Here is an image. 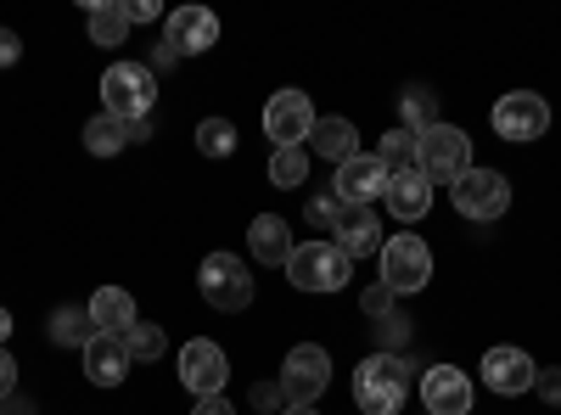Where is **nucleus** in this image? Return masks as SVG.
Listing matches in <instances>:
<instances>
[{"instance_id": "1", "label": "nucleus", "mask_w": 561, "mask_h": 415, "mask_svg": "<svg viewBox=\"0 0 561 415\" xmlns=\"http://www.w3.org/2000/svg\"><path fill=\"white\" fill-rule=\"evenodd\" d=\"M404 399H410V359H399V354L359 359V371H354V404L365 415H399Z\"/></svg>"}, {"instance_id": "2", "label": "nucleus", "mask_w": 561, "mask_h": 415, "mask_svg": "<svg viewBox=\"0 0 561 415\" xmlns=\"http://www.w3.org/2000/svg\"><path fill=\"white\" fill-rule=\"evenodd\" d=\"M348 275H354V258L337 242H325V237L293 247V258H287V281L298 292H343Z\"/></svg>"}, {"instance_id": "3", "label": "nucleus", "mask_w": 561, "mask_h": 415, "mask_svg": "<svg viewBox=\"0 0 561 415\" xmlns=\"http://www.w3.org/2000/svg\"><path fill=\"white\" fill-rule=\"evenodd\" d=\"M152 102H158V79L147 62H113L102 73V113L135 124V118H152Z\"/></svg>"}, {"instance_id": "4", "label": "nucleus", "mask_w": 561, "mask_h": 415, "mask_svg": "<svg viewBox=\"0 0 561 415\" xmlns=\"http://www.w3.org/2000/svg\"><path fill=\"white\" fill-rule=\"evenodd\" d=\"M197 292L219 314H242L253 303V269L237 253H208L203 269H197Z\"/></svg>"}, {"instance_id": "5", "label": "nucleus", "mask_w": 561, "mask_h": 415, "mask_svg": "<svg viewBox=\"0 0 561 415\" xmlns=\"http://www.w3.org/2000/svg\"><path fill=\"white\" fill-rule=\"evenodd\" d=\"M382 287L399 298V292H421L433 281V247L415 237V230H399V237L382 242Z\"/></svg>"}, {"instance_id": "6", "label": "nucleus", "mask_w": 561, "mask_h": 415, "mask_svg": "<svg viewBox=\"0 0 561 415\" xmlns=\"http://www.w3.org/2000/svg\"><path fill=\"white\" fill-rule=\"evenodd\" d=\"M415 152H421V174H427V186H455V180L472 169V141H466V129L455 124H433L427 135H415Z\"/></svg>"}, {"instance_id": "7", "label": "nucleus", "mask_w": 561, "mask_h": 415, "mask_svg": "<svg viewBox=\"0 0 561 415\" xmlns=\"http://www.w3.org/2000/svg\"><path fill=\"white\" fill-rule=\"evenodd\" d=\"M455 208L472 219V224H494V219H505V208H511V180L500 174V169H466L460 180H455Z\"/></svg>"}, {"instance_id": "8", "label": "nucleus", "mask_w": 561, "mask_h": 415, "mask_svg": "<svg viewBox=\"0 0 561 415\" xmlns=\"http://www.w3.org/2000/svg\"><path fill=\"white\" fill-rule=\"evenodd\" d=\"M550 129V102L539 90H505L494 102V135L500 141H539Z\"/></svg>"}, {"instance_id": "9", "label": "nucleus", "mask_w": 561, "mask_h": 415, "mask_svg": "<svg viewBox=\"0 0 561 415\" xmlns=\"http://www.w3.org/2000/svg\"><path fill=\"white\" fill-rule=\"evenodd\" d=\"M180 382L185 393H197V399H219L225 382H230V359L214 337H192L180 348Z\"/></svg>"}, {"instance_id": "10", "label": "nucleus", "mask_w": 561, "mask_h": 415, "mask_svg": "<svg viewBox=\"0 0 561 415\" xmlns=\"http://www.w3.org/2000/svg\"><path fill=\"white\" fill-rule=\"evenodd\" d=\"M325 382H332V354H325L320 343H298L287 354V365H280V393H287L293 404H314L325 393Z\"/></svg>"}, {"instance_id": "11", "label": "nucleus", "mask_w": 561, "mask_h": 415, "mask_svg": "<svg viewBox=\"0 0 561 415\" xmlns=\"http://www.w3.org/2000/svg\"><path fill=\"white\" fill-rule=\"evenodd\" d=\"M309 129H314V102L304 90H275L264 102V135L275 147H304Z\"/></svg>"}, {"instance_id": "12", "label": "nucleus", "mask_w": 561, "mask_h": 415, "mask_svg": "<svg viewBox=\"0 0 561 415\" xmlns=\"http://www.w3.org/2000/svg\"><path fill=\"white\" fill-rule=\"evenodd\" d=\"M219 39V18L208 7H174L163 18V51L169 57H203Z\"/></svg>"}, {"instance_id": "13", "label": "nucleus", "mask_w": 561, "mask_h": 415, "mask_svg": "<svg viewBox=\"0 0 561 415\" xmlns=\"http://www.w3.org/2000/svg\"><path fill=\"white\" fill-rule=\"evenodd\" d=\"M421 404H427V415H472V377L460 365H433L421 377Z\"/></svg>"}, {"instance_id": "14", "label": "nucleus", "mask_w": 561, "mask_h": 415, "mask_svg": "<svg viewBox=\"0 0 561 415\" xmlns=\"http://www.w3.org/2000/svg\"><path fill=\"white\" fill-rule=\"evenodd\" d=\"M332 192L343 197V208H370V203L388 192V169L377 163V152H359V158H348V163L337 169Z\"/></svg>"}, {"instance_id": "15", "label": "nucleus", "mask_w": 561, "mask_h": 415, "mask_svg": "<svg viewBox=\"0 0 561 415\" xmlns=\"http://www.w3.org/2000/svg\"><path fill=\"white\" fill-rule=\"evenodd\" d=\"M534 377H539V365H534L523 348L500 343V348H489V354H483V382H489L494 393H528V388H534Z\"/></svg>"}, {"instance_id": "16", "label": "nucleus", "mask_w": 561, "mask_h": 415, "mask_svg": "<svg viewBox=\"0 0 561 415\" xmlns=\"http://www.w3.org/2000/svg\"><path fill=\"white\" fill-rule=\"evenodd\" d=\"M332 242H337L348 258L382 253V219H377V208H343L337 224H332Z\"/></svg>"}, {"instance_id": "17", "label": "nucleus", "mask_w": 561, "mask_h": 415, "mask_svg": "<svg viewBox=\"0 0 561 415\" xmlns=\"http://www.w3.org/2000/svg\"><path fill=\"white\" fill-rule=\"evenodd\" d=\"M382 203H388V214H393L399 224L427 219V208H433V186H427V174H421V169H410V174H388Z\"/></svg>"}, {"instance_id": "18", "label": "nucleus", "mask_w": 561, "mask_h": 415, "mask_svg": "<svg viewBox=\"0 0 561 415\" xmlns=\"http://www.w3.org/2000/svg\"><path fill=\"white\" fill-rule=\"evenodd\" d=\"M129 365H135V359H129L124 337H102V332H96V337L84 343V377L96 382V388H118V382L129 377Z\"/></svg>"}, {"instance_id": "19", "label": "nucleus", "mask_w": 561, "mask_h": 415, "mask_svg": "<svg viewBox=\"0 0 561 415\" xmlns=\"http://www.w3.org/2000/svg\"><path fill=\"white\" fill-rule=\"evenodd\" d=\"M84 314H90V326H96L102 337H124L129 326H135V298L124 292V287H96V298L84 303Z\"/></svg>"}, {"instance_id": "20", "label": "nucleus", "mask_w": 561, "mask_h": 415, "mask_svg": "<svg viewBox=\"0 0 561 415\" xmlns=\"http://www.w3.org/2000/svg\"><path fill=\"white\" fill-rule=\"evenodd\" d=\"M309 152L343 169L348 158H359V129H354L348 118H314V129H309Z\"/></svg>"}, {"instance_id": "21", "label": "nucleus", "mask_w": 561, "mask_h": 415, "mask_svg": "<svg viewBox=\"0 0 561 415\" xmlns=\"http://www.w3.org/2000/svg\"><path fill=\"white\" fill-rule=\"evenodd\" d=\"M248 247H253V258L259 264H280L287 269V258H293V230H287V219L280 214H259L253 224H248Z\"/></svg>"}, {"instance_id": "22", "label": "nucleus", "mask_w": 561, "mask_h": 415, "mask_svg": "<svg viewBox=\"0 0 561 415\" xmlns=\"http://www.w3.org/2000/svg\"><path fill=\"white\" fill-rule=\"evenodd\" d=\"M399 129H410V135H427L433 124H438V90H427V84H410L404 96H399Z\"/></svg>"}, {"instance_id": "23", "label": "nucleus", "mask_w": 561, "mask_h": 415, "mask_svg": "<svg viewBox=\"0 0 561 415\" xmlns=\"http://www.w3.org/2000/svg\"><path fill=\"white\" fill-rule=\"evenodd\" d=\"M129 147V124L113 118V113H96L84 124V152H96V158H118Z\"/></svg>"}, {"instance_id": "24", "label": "nucleus", "mask_w": 561, "mask_h": 415, "mask_svg": "<svg viewBox=\"0 0 561 415\" xmlns=\"http://www.w3.org/2000/svg\"><path fill=\"white\" fill-rule=\"evenodd\" d=\"M377 163H382L388 174H410V169H421L415 135H410V129H388L382 141H377Z\"/></svg>"}, {"instance_id": "25", "label": "nucleus", "mask_w": 561, "mask_h": 415, "mask_svg": "<svg viewBox=\"0 0 561 415\" xmlns=\"http://www.w3.org/2000/svg\"><path fill=\"white\" fill-rule=\"evenodd\" d=\"M90 337H96V326H90V314H84V309L62 303V309L51 314V343H57V348H79V354H84Z\"/></svg>"}, {"instance_id": "26", "label": "nucleus", "mask_w": 561, "mask_h": 415, "mask_svg": "<svg viewBox=\"0 0 561 415\" xmlns=\"http://www.w3.org/2000/svg\"><path fill=\"white\" fill-rule=\"evenodd\" d=\"M304 174H309V152L304 147H275L270 152V186L293 192V186H304Z\"/></svg>"}, {"instance_id": "27", "label": "nucleus", "mask_w": 561, "mask_h": 415, "mask_svg": "<svg viewBox=\"0 0 561 415\" xmlns=\"http://www.w3.org/2000/svg\"><path fill=\"white\" fill-rule=\"evenodd\" d=\"M197 152L203 158H230L237 152V124L230 118H203L197 124Z\"/></svg>"}, {"instance_id": "28", "label": "nucleus", "mask_w": 561, "mask_h": 415, "mask_svg": "<svg viewBox=\"0 0 561 415\" xmlns=\"http://www.w3.org/2000/svg\"><path fill=\"white\" fill-rule=\"evenodd\" d=\"M124 348H129V359H163V348H169V337H163V326H152V320H135V326L124 332Z\"/></svg>"}, {"instance_id": "29", "label": "nucleus", "mask_w": 561, "mask_h": 415, "mask_svg": "<svg viewBox=\"0 0 561 415\" xmlns=\"http://www.w3.org/2000/svg\"><path fill=\"white\" fill-rule=\"evenodd\" d=\"M124 34H129V23H124V12L113 7V0L90 7V39L96 45H124Z\"/></svg>"}, {"instance_id": "30", "label": "nucleus", "mask_w": 561, "mask_h": 415, "mask_svg": "<svg viewBox=\"0 0 561 415\" xmlns=\"http://www.w3.org/2000/svg\"><path fill=\"white\" fill-rule=\"evenodd\" d=\"M337 214H343V197H337V192H320V197H309V224H320L325 237H332Z\"/></svg>"}, {"instance_id": "31", "label": "nucleus", "mask_w": 561, "mask_h": 415, "mask_svg": "<svg viewBox=\"0 0 561 415\" xmlns=\"http://www.w3.org/2000/svg\"><path fill=\"white\" fill-rule=\"evenodd\" d=\"M534 393H539L550 410H561V365H550V371H539V377H534Z\"/></svg>"}, {"instance_id": "32", "label": "nucleus", "mask_w": 561, "mask_h": 415, "mask_svg": "<svg viewBox=\"0 0 561 415\" xmlns=\"http://www.w3.org/2000/svg\"><path fill=\"white\" fill-rule=\"evenodd\" d=\"M359 309L370 314V320H388V309H393V292L377 281V287H365V298H359Z\"/></svg>"}, {"instance_id": "33", "label": "nucleus", "mask_w": 561, "mask_h": 415, "mask_svg": "<svg viewBox=\"0 0 561 415\" xmlns=\"http://www.w3.org/2000/svg\"><path fill=\"white\" fill-rule=\"evenodd\" d=\"M124 23H158L163 18V7H158V0H124Z\"/></svg>"}, {"instance_id": "34", "label": "nucleus", "mask_w": 561, "mask_h": 415, "mask_svg": "<svg viewBox=\"0 0 561 415\" xmlns=\"http://www.w3.org/2000/svg\"><path fill=\"white\" fill-rule=\"evenodd\" d=\"M12 393H18V359L0 348V399H12Z\"/></svg>"}, {"instance_id": "35", "label": "nucleus", "mask_w": 561, "mask_h": 415, "mask_svg": "<svg viewBox=\"0 0 561 415\" xmlns=\"http://www.w3.org/2000/svg\"><path fill=\"white\" fill-rule=\"evenodd\" d=\"M18 57H23V39H18L12 28H0V68H12Z\"/></svg>"}, {"instance_id": "36", "label": "nucleus", "mask_w": 561, "mask_h": 415, "mask_svg": "<svg viewBox=\"0 0 561 415\" xmlns=\"http://www.w3.org/2000/svg\"><path fill=\"white\" fill-rule=\"evenodd\" d=\"M192 415H237V404H230V399L219 393V399H197V404H192Z\"/></svg>"}, {"instance_id": "37", "label": "nucleus", "mask_w": 561, "mask_h": 415, "mask_svg": "<svg viewBox=\"0 0 561 415\" xmlns=\"http://www.w3.org/2000/svg\"><path fill=\"white\" fill-rule=\"evenodd\" d=\"M280 399H287V393H280V382H259V388H253V404H259V410H275Z\"/></svg>"}, {"instance_id": "38", "label": "nucleus", "mask_w": 561, "mask_h": 415, "mask_svg": "<svg viewBox=\"0 0 561 415\" xmlns=\"http://www.w3.org/2000/svg\"><path fill=\"white\" fill-rule=\"evenodd\" d=\"M147 135H152V118H135V124H129V147L147 141Z\"/></svg>"}, {"instance_id": "39", "label": "nucleus", "mask_w": 561, "mask_h": 415, "mask_svg": "<svg viewBox=\"0 0 561 415\" xmlns=\"http://www.w3.org/2000/svg\"><path fill=\"white\" fill-rule=\"evenodd\" d=\"M12 337V309H0V343Z\"/></svg>"}, {"instance_id": "40", "label": "nucleus", "mask_w": 561, "mask_h": 415, "mask_svg": "<svg viewBox=\"0 0 561 415\" xmlns=\"http://www.w3.org/2000/svg\"><path fill=\"white\" fill-rule=\"evenodd\" d=\"M280 415H320L314 404H293V410H280Z\"/></svg>"}, {"instance_id": "41", "label": "nucleus", "mask_w": 561, "mask_h": 415, "mask_svg": "<svg viewBox=\"0 0 561 415\" xmlns=\"http://www.w3.org/2000/svg\"><path fill=\"white\" fill-rule=\"evenodd\" d=\"M0 415H28V410H0Z\"/></svg>"}]
</instances>
